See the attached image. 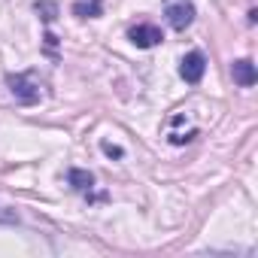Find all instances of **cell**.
Instances as JSON below:
<instances>
[{
	"instance_id": "6da1fadb",
	"label": "cell",
	"mask_w": 258,
	"mask_h": 258,
	"mask_svg": "<svg viewBox=\"0 0 258 258\" xmlns=\"http://www.w3.org/2000/svg\"><path fill=\"white\" fill-rule=\"evenodd\" d=\"M7 85H10V91H13V97L19 100V103H37L40 97H43V88H40V79H37V73L34 70H28V73H10L7 76Z\"/></svg>"
},
{
	"instance_id": "7a4b0ae2",
	"label": "cell",
	"mask_w": 258,
	"mask_h": 258,
	"mask_svg": "<svg viewBox=\"0 0 258 258\" xmlns=\"http://www.w3.org/2000/svg\"><path fill=\"white\" fill-rule=\"evenodd\" d=\"M164 16L173 31H185L195 22V7L191 0H164Z\"/></svg>"
},
{
	"instance_id": "3957f363",
	"label": "cell",
	"mask_w": 258,
	"mask_h": 258,
	"mask_svg": "<svg viewBox=\"0 0 258 258\" xmlns=\"http://www.w3.org/2000/svg\"><path fill=\"white\" fill-rule=\"evenodd\" d=\"M204 73H207V58H204V52H188V55L182 58V64H179V76H182L185 82L198 85V82L204 79Z\"/></svg>"
},
{
	"instance_id": "277c9868",
	"label": "cell",
	"mask_w": 258,
	"mask_h": 258,
	"mask_svg": "<svg viewBox=\"0 0 258 258\" xmlns=\"http://www.w3.org/2000/svg\"><path fill=\"white\" fill-rule=\"evenodd\" d=\"M127 40H131L137 49H152V46H158V43L164 40V34H161V28H155V25H137V28L127 31Z\"/></svg>"
},
{
	"instance_id": "5b68a950",
	"label": "cell",
	"mask_w": 258,
	"mask_h": 258,
	"mask_svg": "<svg viewBox=\"0 0 258 258\" xmlns=\"http://www.w3.org/2000/svg\"><path fill=\"white\" fill-rule=\"evenodd\" d=\"M231 76H234V82H237V85H243V88H249V85H255V82H258V70H255V64H252L249 58L234 61V64H231Z\"/></svg>"
},
{
	"instance_id": "8992f818",
	"label": "cell",
	"mask_w": 258,
	"mask_h": 258,
	"mask_svg": "<svg viewBox=\"0 0 258 258\" xmlns=\"http://www.w3.org/2000/svg\"><path fill=\"white\" fill-rule=\"evenodd\" d=\"M100 13H103L100 0H76L73 4V16H79V19H97Z\"/></svg>"
},
{
	"instance_id": "52a82bcc",
	"label": "cell",
	"mask_w": 258,
	"mask_h": 258,
	"mask_svg": "<svg viewBox=\"0 0 258 258\" xmlns=\"http://www.w3.org/2000/svg\"><path fill=\"white\" fill-rule=\"evenodd\" d=\"M67 179H70V185H73L76 191H91V185H94V176H91L88 170H79V167H73V170L67 173Z\"/></svg>"
},
{
	"instance_id": "ba28073f",
	"label": "cell",
	"mask_w": 258,
	"mask_h": 258,
	"mask_svg": "<svg viewBox=\"0 0 258 258\" xmlns=\"http://www.w3.org/2000/svg\"><path fill=\"white\" fill-rule=\"evenodd\" d=\"M37 13H43V22H55L58 7L52 4V0H37Z\"/></svg>"
},
{
	"instance_id": "9c48e42d",
	"label": "cell",
	"mask_w": 258,
	"mask_h": 258,
	"mask_svg": "<svg viewBox=\"0 0 258 258\" xmlns=\"http://www.w3.org/2000/svg\"><path fill=\"white\" fill-rule=\"evenodd\" d=\"M0 222L13 225V222H19V213H16L13 207H4V204H0Z\"/></svg>"
},
{
	"instance_id": "30bf717a",
	"label": "cell",
	"mask_w": 258,
	"mask_h": 258,
	"mask_svg": "<svg viewBox=\"0 0 258 258\" xmlns=\"http://www.w3.org/2000/svg\"><path fill=\"white\" fill-rule=\"evenodd\" d=\"M103 152H106L109 158H121V155H124V152H121L118 146H112V143H103Z\"/></svg>"
}]
</instances>
